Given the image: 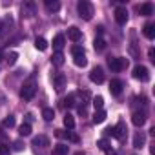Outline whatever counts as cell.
<instances>
[{"mask_svg":"<svg viewBox=\"0 0 155 155\" xmlns=\"http://www.w3.org/2000/svg\"><path fill=\"white\" fill-rule=\"evenodd\" d=\"M104 120H106V111H104V110H99V111L93 113V122H95V124H101V122H104Z\"/></svg>","mask_w":155,"mask_h":155,"instance_id":"d6986e66","label":"cell"},{"mask_svg":"<svg viewBox=\"0 0 155 155\" xmlns=\"http://www.w3.org/2000/svg\"><path fill=\"white\" fill-rule=\"evenodd\" d=\"M77 11H79L81 18H84V20L93 18V6H91V2H88V0H81V2L77 4Z\"/></svg>","mask_w":155,"mask_h":155,"instance_id":"6da1fadb","label":"cell"},{"mask_svg":"<svg viewBox=\"0 0 155 155\" xmlns=\"http://www.w3.org/2000/svg\"><path fill=\"white\" fill-rule=\"evenodd\" d=\"M64 126H66L68 130H73V128H75V119H73V115L66 113V117H64Z\"/></svg>","mask_w":155,"mask_h":155,"instance_id":"484cf974","label":"cell"},{"mask_svg":"<svg viewBox=\"0 0 155 155\" xmlns=\"http://www.w3.org/2000/svg\"><path fill=\"white\" fill-rule=\"evenodd\" d=\"M86 113H88L86 106H84V104H81V106H79V115H86Z\"/></svg>","mask_w":155,"mask_h":155,"instance_id":"f35d334b","label":"cell"},{"mask_svg":"<svg viewBox=\"0 0 155 155\" xmlns=\"http://www.w3.org/2000/svg\"><path fill=\"white\" fill-rule=\"evenodd\" d=\"M53 82H55V88L60 91L62 88H64V82H66V77L62 75V73H57L55 77H53Z\"/></svg>","mask_w":155,"mask_h":155,"instance_id":"4fadbf2b","label":"cell"},{"mask_svg":"<svg viewBox=\"0 0 155 155\" xmlns=\"http://www.w3.org/2000/svg\"><path fill=\"white\" fill-rule=\"evenodd\" d=\"M51 62H53L55 66H62V64H64V55H62L60 51H57V53L51 57Z\"/></svg>","mask_w":155,"mask_h":155,"instance_id":"d4e9b609","label":"cell"},{"mask_svg":"<svg viewBox=\"0 0 155 155\" xmlns=\"http://www.w3.org/2000/svg\"><path fill=\"white\" fill-rule=\"evenodd\" d=\"M148 55H150V60H151V62H155V49H153V48H150Z\"/></svg>","mask_w":155,"mask_h":155,"instance_id":"74e56055","label":"cell"},{"mask_svg":"<svg viewBox=\"0 0 155 155\" xmlns=\"http://www.w3.org/2000/svg\"><path fill=\"white\" fill-rule=\"evenodd\" d=\"M22 148H24L22 140H15V142H13V150H15V151H22Z\"/></svg>","mask_w":155,"mask_h":155,"instance_id":"d590c367","label":"cell"},{"mask_svg":"<svg viewBox=\"0 0 155 155\" xmlns=\"http://www.w3.org/2000/svg\"><path fill=\"white\" fill-rule=\"evenodd\" d=\"M144 142H146V135H144L142 131H137V133L133 135V148H142Z\"/></svg>","mask_w":155,"mask_h":155,"instance_id":"8fae6325","label":"cell"},{"mask_svg":"<svg viewBox=\"0 0 155 155\" xmlns=\"http://www.w3.org/2000/svg\"><path fill=\"white\" fill-rule=\"evenodd\" d=\"M75 155H84V153H82V151H79V153H75Z\"/></svg>","mask_w":155,"mask_h":155,"instance_id":"b9f144b4","label":"cell"},{"mask_svg":"<svg viewBox=\"0 0 155 155\" xmlns=\"http://www.w3.org/2000/svg\"><path fill=\"white\" fill-rule=\"evenodd\" d=\"M73 62H75V66H79V68H86V66H88V58H86V55L73 57Z\"/></svg>","mask_w":155,"mask_h":155,"instance_id":"ffe728a7","label":"cell"},{"mask_svg":"<svg viewBox=\"0 0 155 155\" xmlns=\"http://www.w3.org/2000/svg\"><path fill=\"white\" fill-rule=\"evenodd\" d=\"M18 133H20V137H28V135H31V124L24 122V124L18 128Z\"/></svg>","mask_w":155,"mask_h":155,"instance_id":"cb8c5ba5","label":"cell"},{"mask_svg":"<svg viewBox=\"0 0 155 155\" xmlns=\"http://www.w3.org/2000/svg\"><path fill=\"white\" fill-rule=\"evenodd\" d=\"M22 15L33 17V15H35V4H33V2H26V4L22 6Z\"/></svg>","mask_w":155,"mask_h":155,"instance_id":"5bb4252c","label":"cell"},{"mask_svg":"<svg viewBox=\"0 0 155 155\" xmlns=\"http://www.w3.org/2000/svg\"><path fill=\"white\" fill-rule=\"evenodd\" d=\"M62 106H64V108H73V106H75V95H73V93L68 95V97L62 101Z\"/></svg>","mask_w":155,"mask_h":155,"instance_id":"f546056e","label":"cell"},{"mask_svg":"<svg viewBox=\"0 0 155 155\" xmlns=\"http://www.w3.org/2000/svg\"><path fill=\"white\" fill-rule=\"evenodd\" d=\"M64 42H66V38H64V35H57V37L53 38V48H55L57 51H60V49L64 48Z\"/></svg>","mask_w":155,"mask_h":155,"instance_id":"2e32d148","label":"cell"},{"mask_svg":"<svg viewBox=\"0 0 155 155\" xmlns=\"http://www.w3.org/2000/svg\"><path fill=\"white\" fill-rule=\"evenodd\" d=\"M126 131H128V128H126V124L120 120L117 126H113V133H111V137H115V139H124Z\"/></svg>","mask_w":155,"mask_h":155,"instance_id":"ba28073f","label":"cell"},{"mask_svg":"<svg viewBox=\"0 0 155 155\" xmlns=\"http://www.w3.org/2000/svg\"><path fill=\"white\" fill-rule=\"evenodd\" d=\"M97 146H99L102 151H110V150H111V142H110L108 139H99V140H97Z\"/></svg>","mask_w":155,"mask_h":155,"instance_id":"7402d4cb","label":"cell"},{"mask_svg":"<svg viewBox=\"0 0 155 155\" xmlns=\"http://www.w3.org/2000/svg\"><path fill=\"white\" fill-rule=\"evenodd\" d=\"M71 53H73V57L84 55V48H82V46H73V48H71Z\"/></svg>","mask_w":155,"mask_h":155,"instance_id":"836d02e7","label":"cell"},{"mask_svg":"<svg viewBox=\"0 0 155 155\" xmlns=\"http://www.w3.org/2000/svg\"><path fill=\"white\" fill-rule=\"evenodd\" d=\"M142 33H144V37L146 38H155V24H151V22H148L144 28H142Z\"/></svg>","mask_w":155,"mask_h":155,"instance_id":"7c38bea8","label":"cell"},{"mask_svg":"<svg viewBox=\"0 0 155 155\" xmlns=\"http://www.w3.org/2000/svg\"><path fill=\"white\" fill-rule=\"evenodd\" d=\"M66 139L71 140V142H79L81 140V137L77 135V133H73V131H66Z\"/></svg>","mask_w":155,"mask_h":155,"instance_id":"d6a6232c","label":"cell"},{"mask_svg":"<svg viewBox=\"0 0 155 155\" xmlns=\"http://www.w3.org/2000/svg\"><path fill=\"white\" fill-rule=\"evenodd\" d=\"M93 106H95V111H99V110H102V106H104V99H102L101 95H97V97H93Z\"/></svg>","mask_w":155,"mask_h":155,"instance_id":"4dcf8cb0","label":"cell"},{"mask_svg":"<svg viewBox=\"0 0 155 155\" xmlns=\"http://www.w3.org/2000/svg\"><path fill=\"white\" fill-rule=\"evenodd\" d=\"M46 9L51 11V13H55V11L60 9V4L57 2V0H46Z\"/></svg>","mask_w":155,"mask_h":155,"instance_id":"e0dca14e","label":"cell"},{"mask_svg":"<svg viewBox=\"0 0 155 155\" xmlns=\"http://www.w3.org/2000/svg\"><path fill=\"white\" fill-rule=\"evenodd\" d=\"M42 117H44V120H53L55 119V111H53V108H44L42 110Z\"/></svg>","mask_w":155,"mask_h":155,"instance_id":"603a6c76","label":"cell"},{"mask_svg":"<svg viewBox=\"0 0 155 155\" xmlns=\"http://www.w3.org/2000/svg\"><path fill=\"white\" fill-rule=\"evenodd\" d=\"M48 144H49V142H48V139H46L44 135L33 139V146H35V148H38V146H48Z\"/></svg>","mask_w":155,"mask_h":155,"instance_id":"4316f807","label":"cell"},{"mask_svg":"<svg viewBox=\"0 0 155 155\" xmlns=\"http://www.w3.org/2000/svg\"><path fill=\"white\" fill-rule=\"evenodd\" d=\"M68 151H69V146H66V144H57L55 146V155H68Z\"/></svg>","mask_w":155,"mask_h":155,"instance_id":"83f0119b","label":"cell"},{"mask_svg":"<svg viewBox=\"0 0 155 155\" xmlns=\"http://www.w3.org/2000/svg\"><path fill=\"white\" fill-rule=\"evenodd\" d=\"M115 20L119 26H124L128 22V9L124 6H117L115 8Z\"/></svg>","mask_w":155,"mask_h":155,"instance_id":"5b68a950","label":"cell"},{"mask_svg":"<svg viewBox=\"0 0 155 155\" xmlns=\"http://www.w3.org/2000/svg\"><path fill=\"white\" fill-rule=\"evenodd\" d=\"M97 33H99V37H101V35L104 33V28H102V26H99V28H97Z\"/></svg>","mask_w":155,"mask_h":155,"instance_id":"ab89813d","label":"cell"},{"mask_svg":"<svg viewBox=\"0 0 155 155\" xmlns=\"http://www.w3.org/2000/svg\"><path fill=\"white\" fill-rule=\"evenodd\" d=\"M104 79H106V75H104V71H102V68H93L91 69V73H90V81L91 82H95V84H102L104 82Z\"/></svg>","mask_w":155,"mask_h":155,"instance_id":"8992f818","label":"cell"},{"mask_svg":"<svg viewBox=\"0 0 155 155\" xmlns=\"http://www.w3.org/2000/svg\"><path fill=\"white\" fill-rule=\"evenodd\" d=\"M35 93H37V86H35L33 81L26 82V84L22 86V90H20V97H22L24 101H31V99L35 97Z\"/></svg>","mask_w":155,"mask_h":155,"instance_id":"3957f363","label":"cell"},{"mask_svg":"<svg viewBox=\"0 0 155 155\" xmlns=\"http://www.w3.org/2000/svg\"><path fill=\"white\" fill-rule=\"evenodd\" d=\"M108 64H110V68L113 71H122V69L128 68V58H124V57H110Z\"/></svg>","mask_w":155,"mask_h":155,"instance_id":"7a4b0ae2","label":"cell"},{"mask_svg":"<svg viewBox=\"0 0 155 155\" xmlns=\"http://www.w3.org/2000/svg\"><path fill=\"white\" fill-rule=\"evenodd\" d=\"M2 58H4V51H2V49H0V60H2Z\"/></svg>","mask_w":155,"mask_h":155,"instance_id":"60d3db41","label":"cell"},{"mask_svg":"<svg viewBox=\"0 0 155 155\" xmlns=\"http://www.w3.org/2000/svg\"><path fill=\"white\" fill-rule=\"evenodd\" d=\"M133 79H137V81H140V82H148L150 81V71H148V68L146 66H135L133 68Z\"/></svg>","mask_w":155,"mask_h":155,"instance_id":"277c9868","label":"cell"},{"mask_svg":"<svg viewBox=\"0 0 155 155\" xmlns=\"http://www.w3.org/2000/svg\"><path fill=\"white\" fill-rule=\"evenodd\" d=\"M13 126H15V117H13V115L6 117V119H4V128H13Z\"/></svg>","mask_w":155,"mask_h":155,"instance_id":"e575fe53","label":"cell"},{"mask_svg":"<svg viewBox=\"0 0 155 155\" xmlns=\"http://www.w3.org/2000/svg\"><path fill=\"white\" fill-rule=\"evenodd\" d=\"M122 88H124V84H122L120 79H111V82H110V93H111V95L119 97V95L122 93Z\"/></svg>","mask_w":155,"mask_h":155,"instance_id":"52a82bcc","label":"cell"},{"mask_svg":"<svg viewBox=\"0 0 155 155\" xmlns=\"http://www.w3.org/2000/svg\"><path fill=\"white\" fill-rule=\"evenodd\" d=\"M0 155H9V146L8 144H0Z\"/></svg>","mask_w":155,"mask_h":155,"instance_id":"8d00e7d4","label":"cell"},{"mask_svg":"<svg viewBox=\"0 0 155 155\" xmlns=\"http://www.w3.org/2000/svg\"><path fill=\"white\" fill-rule=\"evenodd\" d=\"M11 18H6V22L2 24V26H0V37H4L6 33H8V28H11Z\"/></svg>","mask_w":155,"mask_h":155,"instance_id":"1f68e13d","label":"cell"},{"mask_svg":"<svg viewBox=\"0 0 155 155\" xmlns=\"http://www.w3.org/2000/svg\"><path fill=\"white\" fill-rule=\"evenodd\" d=\"M139 11H140L142 17H150V15H153V4L146 2V4H142V6L139 8Z\"/></svg>","mask_w":155,"mask_h":155,"instance_id":"9a60e30c","label":"cell"},{"mask_svg":"<svg viewBox=\"0 0 155 155\" xmlns=\"http://www.w3.org/2000/svg\"><path fill=\"white\" fill-rule=\"evenodd\" d=\"M93 48H95V51H104V48H106V40H104L102 37H97L95 42H93Z\"/></svg>","mask_w":155,"mask_h":155,"instance_id":"44dd1931","label":"cell"},{"mask_svg":"<svg viewBox=\"0 0 155 155\" xmlns=\"http://www.w3.org/2000/svg\"><path fill=\"white\" fill-rule=\"evenodd\" d=\"M68 37L73 40V42H79L81 38H82V31L79 29V28H75V26H71L69 29H68Z\"/></svg>","mask_w":155,"mask_h":155,"instance_id":"30bf717a","label":"cell"},{"mask_svg":"<svg viewBox=\"0 0 155 155\" xmlns=\"http://www.w3.org/2000/svg\"><path fill=\"white\" fill-rule=\"evenodd\" d=\"M131 122H133L137 128H140V126H144V122H146V115H144L142 111H135V113L131 115Z\"/></svg>","mask_w":155,"mask_h":155,"instance_id":"9c48e42d","label":"cell"},{"mask_svg":"<svg viewBox=\"0 0 155 155\" xmlns=\"http://www.w3.org/2000/svg\"><path fill=\"white\" fill-rule=\"evenodd\" d=\"M35 48H37L38 51H46V49H48V40L42 38V37H37V40H35Z\"/></svg>","mask_w":155,"mask_h":155,"instance_id":"ac0fdd59","label":"cell"},{"mask_svg":"<svg viewBox=\"0 0 155 155\" xmlns=\"http://www.w3.org/2000/svg\"><path fill=\"white\" fill-rule=\"evenodd\" d=\"M4 58H6V62H8L9 66H13V64L17 62V58H18V53H17V51H11V53H8Z\"/></svg>","mask_w":155,"mask_h":155,"instance_id":"f1b7e54d","label":"cell"}]
</instances>
